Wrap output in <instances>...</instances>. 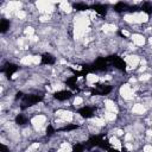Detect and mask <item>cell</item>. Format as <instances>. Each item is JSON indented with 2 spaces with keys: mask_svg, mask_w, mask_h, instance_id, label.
<instances>
[{
  "mask_svg": "<svg viewBox=\"0 0 152 152\" xmlns=\"http://www.w3.org/2000/svg\"><path fill=\"white\" fill-rule=\"evenodd\" d=\"M100 83V75L97 72H89L86 75V87H96L95 84Z\"/></svg>",
  "mask_w": 152,
  "mask_h": 152,
  "instance_id": "obj_7",
  "label": "cell"
},
{
  "mask_svg": "<svg viewBox=\"0 0 152 152\" xmlns=\"http://www.w3.org/2000/svg\"><path fill=\"white\" fill-rule=\"evenodd\" d=\"M118 96L124 99V100H127V101H134L135 91H134L133 87L129 83L124 82V83L120 84V87L118 89Z\"/></svg>",
  "mask_w": 152,
  "mask_h": 152,
  "instance_id": "obj_1",
  "label": "cell"
},
{
  "mask_svg": "<svg viewBox=\"0 0 152 152\" xmlns=\"http://www.w3.org/2000/svg\"><path fill=\"white\" fill-rule=\"evenodd\" d=\"M129 40L139 49H142L144 46L147 45V37L142 33H137V32H132Z\"/></svg>",
  "mask_w": 152,
  "mask_h": 152,
  "instance_id": "obj_4",
  "label": "cell"
},
{
  "mask_svg": "<svg viewBox=\"0 0 152 152\" xmlns=\"http://www.w3.org/2000/svg\"><path fill=\"white\" fill-rule=\"evenodd\" d=\"M147 108L141 103V102H135L133 106H132V108H131V114L133 115V116H135V118H144V116H146V114H147Z\"/></svg>",
  "mask_w": 152,
  "mask_h": 152,
  "instance_id": "obj_5",
  "label": "cell"
},
{
  "mask_svg": "<svg viewBox=\"0 0 152 152\" xmlns=\"http://www.w3.org/2000/svg\"><path fill=\"white\" fill-rule=\"evenodd\" d=\"M86 102H87V100L82 95H74V97L71 99V106L78 110L87 106V104H84Z\"/></svg>",
  "mask_w": 152,
  "mask_h": 152,
  "instance_id": "obj_8",
  "label": "cell"
},
{
  "mask_svg": "<svg viewBox=\"0 0 152 152\" xmlns=\"http://www.w3.org/2000/svg\"><path fill=\"white\" fill-rule=\"evenodd\" d=\"M141 152H152V144H150V142H145V144L142 145Z\"/></svg>",
  "mask_w": 152,
  "mask_h": 152,
  "instance_id": "obj_9",
  "label": "cell"
},
{
  "mask_svg": "<svg viewBox=\"0 0 152 152\" xmlns=\"http://www.w3.org/2000/svg\"><path fill=\"white\" fill-rule=\"evenodd\" d=\"M108 142L112 148L118 150L119 152L122 151V146H124V141L121 140V138L116 137V135H108Z\"/></svg>",
  "mask_w": 152,
  "mask_h": 152,
  "instance_id": "obj_6",
  "label": "cell"
},
{
  "mask_svg": "<svg viewBox=\"0 0 152 152\" xmlns=\"http://www.w3.org/2000/svg\"><path fill=\"white\" fill-rule=\"evenodd\" d=\"M53 116L64 120L66 124H72L74 122V118H75V113L69 108H58V109L55 110Z\"/></svg>",
  "mask_w": 152,
  "mask_h": 152,
  "instance_id": "obj_3",
  "label": "cell"
},
{
  "mask_svg": "<svg viewBox=\"0 0 152 152\" xmlns=\"http://www.w3.org/2000/svg\"><path fill=\"white\" fill-rule=\"evenodd\" d=\"M140 59H141V56L139 53H128L124 58V61L126 63V71H128V72L135 71L140 65Z\"/></svg>",
  "mask_w": 152,
  "mask_h": 152,
  "instance_id": "obj_2",
  "label": "cell"
}]
</instances>
